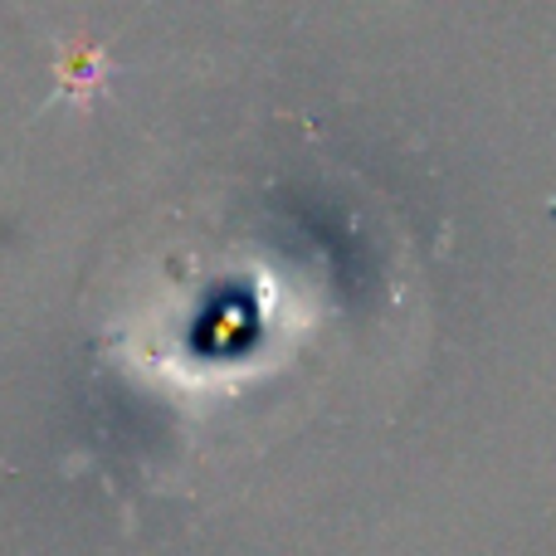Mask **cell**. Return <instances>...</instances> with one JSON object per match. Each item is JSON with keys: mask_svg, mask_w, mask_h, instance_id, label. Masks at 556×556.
<instances>
[{"mask_svg": "<svg viewBox=\"0 0 556 556\" xmlns=\"http://www.w3.org/2000/svg\"><path fill=\"white\" fill-rule=\"evenodd\" d=\"M59 74H64V93H74V98H84V88L98 84L88 49H64V68H59Z\"/></svg>", "mask_w": 556, "mask_h": 556, "instance_id": "6da1fadb", "label": "cell"}]
</instances>
